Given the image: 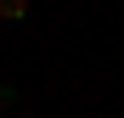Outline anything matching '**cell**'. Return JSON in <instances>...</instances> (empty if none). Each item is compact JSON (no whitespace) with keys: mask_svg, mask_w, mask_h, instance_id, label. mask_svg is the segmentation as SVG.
<instances>
[{"mask_svg":"<svg viewBox=\"0 0 124 118\" xmlns=\"http://www.w3.org/2000/svg\"><path fill=\"white\" fill-rule=\"evenodd\" d=\"M0 17L17 23V17H28V0H0Z\"/></svg>","mask_w":124,"mask_h":118,"instance_id":"cell-1","label":"cell"},{"mask_svg":"<svg viewBox=\"0 0 124 118\" xmlns=\"http://www.w3.org/2000/svg\"><path fill=\"white\" fill-rule=\"evenodd\" d=\"M11 107H17V90H11V84H0V112H11Z\"/></svg>","mask_w":124,"mask_h":118,"instance_id":"cell-2","label":"cell"},{"mask_svg":"<svg viewBox=\"0 0 124 118\" xmlns=\"http://www.w3.org/2000/svg\"><path fill=\"white\" fill-rule=\"evenodd\" d=\"M17 118H39V112H17Z\"/></svg>","mask_w":124,"mask_h":118,"instance_id":"cell-3","label":"cell"}]
</instances>
